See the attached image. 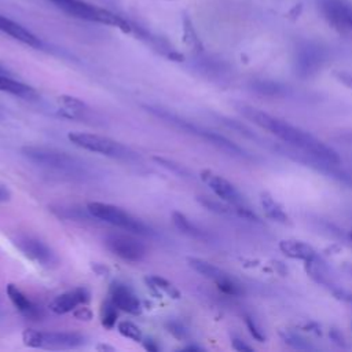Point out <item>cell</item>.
<instances>
[{
	"instance_id": "1",
	"label": "cell",
	"mask_w": 352,
	"mask_h": 352,
	"mask_svg": "<svg viewBox=\"0 0 352 352\" xmlns=\"http://www.w3.org/2000/svg\"><path fill=\"white\" fill-rule=\"evenodd\" d=\"M238 110L245 118L250 120L261 129L271 132L282 142L302 151L305 155L312 157L316 162L330 166L341 164L338 153L312 133L248 104H239Z\"/></svg>"
},
{
	"instance_id": "2",
	"label": "cell",
	"mask_w": 352,
	"mask_h": 352,
	"mask_svg": "<svg viewBox=\"0 0 352 352\" xmlns=\"http://www.w3.org/2000/svg\"><path fill=\"white\" fill-rule=\"evenodd\" d=\"M58 10H60L63 14L81 19V21H88V22H96L107 26L117 28L125 33L132 32V25L124 19L122 16L98 7L95 4H91L85 0H50Z\"/></svg>"
},
{
	"instance_id": "3",
	"label": "cell",
	"mask_w": 352,
	"mask_h": 352,
	"mask_svg": "<svg viewBox=\"0 0 352 352\" xmlns=\"http://www.w3.org/2000/svg\"><path fill=\"white\" fill-rule=\"evenodd\" d=\"M22 154L30 162L67 175H81L84 164L72 154L47 146H25Z\"/></svg>"
},
{
	"instance_id": "4",
	"label": "cell",
	"mask_w": 352,
	"mask_h": 352,
	"mask_svg": "<svg viewBox=\"0 0 352 352\" xmlns=\"http://www.w3.org/2000/svg\"><path fill=\"white\" fill-rule=\"evenodd\" d=\"M87 210L92 217L102 220L104 223H109L114 227L122 228L125 231L140 234V235L150 232V228L144 223H142L140 220H138L136 217H133L132 214H129L128 212L122 210L118 206L92 201V202H88Z\"/></svg>"
},
{
	"instance_id": "5",
	"label": "cell",
	"mask_w": 352,
	"mask_h": 352,
	"mask_svg": "<svg viewBox=\"0 0 352 352\" xmlns=\"http://www.w3.org/2000/svg\"><path fill=\"white\" fill-rule=\"evenodd\" d=\"M67 139L77 147L111 158H129V150L107 136L88 132H69Z\"/></svg>"
},
{
	"instance_id": "6",
	"label": "cell",
	"mask_w": 352,
	"mask_h": 352,
	"mask_svg": "<svg viewBox=\"0 0 352 352\" xmlns=\"http://www.w3.org/2000/svg\"><path fill=\"white\" fill-rule=\"evenodd\" d=\"M322 18L338 34L352 37V0H316Z\"/></svg>"
},
{
	"instance_id": "7",
	"label": "cell",
	"mask_w": 352,
	"mask_h": 352,
	"mask_svg": "<svg viewBox=\"0 0 352 352\" xmlns=\"http://www.w3.org/2000/svg\"><path fill=\"white\" fill-rule=\"evenodd\" d=\"M144 107H146L150 113H153L154 116H157V117H160V118H162V120H166V121H169V122L177 125L179 128L186 129V131H188V132H191V133H194V135H198V136H201V138L209 140L210 143L216 144L217 147H220V148H223V150H226V151H228V153H231V154H236V155L246 157L243 148H241L239 146H236L235 143H232L231 140H228L227 138H224V136H221V135H217V133H214V132H210V131H208V129H204V128H201V126H197V125H194V124H191V122H188V121H186V120H182V118L177 117V116L170 114V113L166 111V110H162V109H158V107H153V106H144Z\"/></svg>"
},
{
	"instance_id": "8",
	"label": "cell",
	"mask_w": 352,
	"mask_h": 352,
	"mask_svg": "<svg viewBox=\"0 0 352 352\" xmlns=\"http://www.w3.org/2000/svg\"><path fill=\"white\" fill-rule=\"evenodd\" d=\"M202 180L206 183V186L224 202H227L228 205H232L241 214L246 216V217H254V214L245 206V201L242 194L238 191V188L228 182L227 179H224L223 176L213 173L210 170H204L201 173Z\"/></svg>"
},
{
	"instance_id": "9",
	"label": "cell",
	"mask_w": 352,
	"mask_h": 352,
	"mask_svg": "<svg viewBox=\"0 0 352 352\" xmlns=\"http://www.w3.org/2000/svg\"><path fill=\"white\" fill-rule=\"evenodd\" d=\"M104 245L113 254L129 263H139L146 256V246L129 234L111 232L106 235Z\"/></svg>"
},
{
	"instance_id": "10",
	"label": "cell",
	"mask_w": 352,
	"mask_h": 352,
	"mask_svg": "<svg viewBox=\"0 0 352 352\" xmlns=\"http://www.w3.org/2000/svg\"><path fill=\"white\" fill-rule=\"evenodd\" d=\"M188 265L198 274H201L202 276L213 280L216 283V286L226 294L230 296H238L242 293L241 286L231 278L228 276L227 272H224L221 268H219L217 265L198 258V257H188L187 258Z\"/></svg>"
},
{
	"instance_id": "11",
	"label": "cell",
	"mask_w": 352,
	"mask_h": 352,
	"mask_svg": "<svg viewBox=\"0 0 352 352\" xmlns=\"http://www.w3.org/2000/svg\"><path fill=\"white\" fill-rule=\"evenodd\" d=\"M326 59L324 50L315 43H302L294 55V70L302 77H311L319 72Z\"/></svg>"
},
{
	"instance_id": "12",
	"label": "cell",
	"mask_w": 352,
	"mask_h": 352,
	"mask_svg": "<svg viewBox=\"0 0 352 352\" xmlns=\"http://www.w3.org/2000/svg\"><path fill=\"white\" fill-rule=\"evenodd\" d=\"M15 245L26 257H29L30 260L36 261L40 265L50 267L56 263V257L54 252L43 241L34 236H29V235L18 236L15 239Z\"/></svg>"
},
{
	"instance_id": "13",
	"label": "cell",
	"mask_w": 352,
	"mask_h": 352,
	"mask_svg": "<svg viewBox=\"0 0 352 352\" xmlns=\"http://www.w3.org/2000/svg\"><path fill=\"white\" fill-rule=\"evenodd\" d=\"M85 342V337L76 331H41L38 348L43 349H74Z\"/></svg>"
},
{
	"instance_id": "14",
	"label": "cell",
	"mask_w": 352,
	"mask_h": 352,
	"mask_svg": "<svg viewBox=\"0 0 352 352\" xmlns=\"http://www.w3.org/2000/svg\"><path fill=\"white\" fill-rule=\"evenodd\" d=\"M89 292L85 287H76L66 293L56 296L50 304L48 308L56 315H63L67 312H73V309L81 304H87L89 301Z\"/></svg>"
},
{
	"instance_id": "15",
	"label": "cell",
	"mask_w": 352,
	"mask_h": 352,
	"mask_svg": "<svg viewBox=\"0 0 352 352\" xmlns=\"http://www.w3.org/2000/svg\"><path fill=\"white\" fill-rule=\"evenodd\" d=\"M110 300L114 305L131 315H139L142 312V304L135 293L122 283H113L110 287Z\"/></svg>"
},
{
	"instance_id": "16",
	"label": "cell",
	"mask_w": 352,
	"mask_h": 352,
	"mask_svg": "<svg viewBox=\"0 0 352 352\" xmlns=\"http://www.w3.org/2000/svg\"><path fill=\"white\" fill-rule=\"evenodd\" d=\"M0 32L6 33L7 36L12 37L14 40H16L25 45L33 47V48H40L43 45L41 40L34 33H32L28 28L22 26L16 21H14L6 15H1V14H0Z\"/></svg>"
},
{
	"instance_id": "17",
	"label": "cell",
	"mask_w": 352,
	"mask_h": 352,
	"mask_svg": "<svg viewBox=\"0 0 352 352\" xmlns=\"http://www.w3.org/2000/svg\"><path fill=\"white\" fill-rule=\"evenodd\" d=\"M279 249L287 257L302 260L305 263H312V261L319 258L318 253L315 252V249L311 245H308L302 241H297V239H283V241H280L279 242Z\"/></svg>"
},
{
	"instance_id": "18",
	"label": "cell",
	"mask_w": 352,
	"mask_h": 352,
	"mask_svg": "<svg viewBox=\"0 0 352 352\" xmlns=\"http://www.w3.org/2000/svg\"><path fill=\"white\" fill-rule=\"evenodd\" d=\"M0 92H6L22 99H34L37 98V92L33 87L16 81L7 74H0Z\"/></svg>"
},
{
	"instance_id": "19",
	"label": "cell",
	"mask_w": 352,
	"mask_h": 352,
	"mask_svg": "<svg viewBox=\"0 0 352 352\" xmlns=\"http://www.w3.org/2000/svg\"><path fill=\"white\" fill-rule=\"evenodd\" d=\"M7 296L11 300V302L14 304V307L23 315L26 316H36L37 315V309L34 307V304L12 283L7 285Z\"/></svg>"
},
{
	"instance_id": "20",
	"label": "cell",
	"mask_w": 352,
	"mask_h": 352,
	"mask_svg": "<svg viewBox=\"0 0 352 352\" xmlns=\"http://www.w3.org/2000/svg\"><path fill=\"white\" fill-rule=\"evenodd\" d=\"M260 199H261V206H263L264 213L267 214V217H270L274 221L282 223V224L289 223V217H287L286 212L282 209V206L268 192H263Z\"/></svg>"
},
{
	"instance_id": "21",
	"label": "cell",
	"mask_w": 352,
	"mask_h": 352,
	"mask_svg": "<svg viewBox=\"0 0 352 352\" xmlns=\"http://www.w3.org/2000/svg\"><path fill=\"white\" fill-rule=\"evenodd\" d=\"M144 280L148 285V287L155 293H164V294H166L172 298H179L180 297V292L165 278H161L158 275H150Z\"/></svg>"
},
{
	"instance_id": "22",
	"label": "cell",
	"mask_w": 352,
	"mask_h": 352,
	"mask_svg": "<svg viewBox=\"0 0 352 352\" xmlns=\"http://www.w3.org/2000/svg\"><path fill=\"white\" fill-rule=\"evenodd\" d=\"M172 221L175 224V227L186 234V235H190L192 238H204V234L199 228H197L183 213L180 212H172Z\"/></svg>"
},
{
	"instance_id": "23",
	"label": "cell",
	"mask_w": 352,
	"mask_h": 352,
	"mask_svg": "<svg viewBox=\"0 0 352 352\" xmlns=\"http://www.w3.org/2000/svg\"><path fill=\"white\" fill-rule=\"evenodd\" d=\"M117 318H118V314H117V307L114 305V302L111 300L103 301V304L100 307L102 326L106 329H113L116 326Z\"/></svg>"
},
{
	"instance_id": "24",
	"label": "cell",
	"mask_w": 352,
	"mask_h": 352,
	"mask_svg": "<svg viewBox=\"0 0 352 352\" xmlns=\"http://www.w3.org/2000/svg\"><path fill=\"white\" fill-rule=\"evenodd\" d=\"M117 330L121 336L129 338V340H133V341H142V331L140 329L133 324L132 322L129 320H122L117 324Z\"/></svg>"
},
{
	"instance_id": "25",
	"label": "cell",
	"mask_w": 352,
	"mask_h": 352,
	"mask_svg": "<svg viewBox=\"0 0 352 352\" xmlns=\"http://www.w3.org/2000/svg\"><path fill=\"white\" fill-rule=\"evenodd\" d=\"M285 341L297 349H314V346L309 345L302 337L296 334H285Z\"/></svg>"
},
{
	"instance_id": "26",
	"label": "cell",
	"mask_w": 352,
	"mask_h": 352,
	"mask_svg": "<svg viewBox=\"0 0 352 352\" xmlns=\"http://www.w3.org/2000/svg\"><path fill=\"white\" fill-rule=\"evenodd\" d=\"M73 315L78 320H87L88 322V320L92 319V312H91V309L88 307H85V304H81L80 308L76 307L73 309Z\"/></svg>"
},
{
	"instance_id": "27",
	"label": "cell",
	"mask_w": 352,
	"mask_h": 352,
	"mask_svg": "<svg viewBox=\"0 0 352 352\" xmlns=\"http://www.w3.org/2000/svg\"><path fill=\"white\" fill-rule=\"evenodd\" d=\"M334 76L341 84H344L345 87L352 89V73L351 72H337Z\"/></svg>"
},
{
	"instance_id": "28",
	"label": "cell",
	"mask_w": 352,
	"mask_h": 352,
	"mask_svg": "<svg viewBox=\"0 0 352 352\" xmlns=\"http://www.w3.org/2000/svg\"><path fill=\"white\" fill-rule=\"evenodd\" d=\"M246 324H248V327H249L252 336H253L256 340H258V341H263V340H264V337H263V334H261V330L257 329V326L254 324V322H253L250 318H246Z\"/></svg>"
},
{
	"instance_id": "29",
	"label": "cell",
	"mask_w": 352,
	"mask_h": 352,
	"mask_svg": "<svg viewBox=\"0 0 352 352\" xmlns=\"http://www.w3.org/2000/svg\"><path fill=\"white\" fill-rule=\"evenodd\" d=\"M232 346H234V349H236V351H242V352H245V351H248V352L253 351L248 344H245L241 338H236V337H234V338H232Z\"/></svg>"
},
{
	"instance_id": "30",
	"label": "cell",
	"mask_w": 352,
	"mask_h": 352,
	"mask_svg": "<svg viewBox=\"0 0 352 352\" xmlns=\"http://www.w3.org/2000/svg\"><path fill=\"white\" fill-rule=\"evenodd\" d=\"M10 198H11L10 190L7 188V186H4V184L0 183V202H6V201H8Z\"/></svg>"
},
{
	"instance_id": "31",
	"label": "cell",
	"mask_w": 352,
	"mask_h": 352,
	"mask_svg": "<svg viewBox=\"0 0 352 352\" xmlns=\"http://www.w3.org/2000/svg\"><path fill=\"white\" fill-rule=\"evenodd\" d=\"M143 346H144L147 351H153V352H155V351L160 349L158 345L155 344V341H153V340H146L144 344H143Z\"/></svg>"
},
{
	"instance_id": "32",
	"label": "cell",
	"mask_w": 352,
	"mask_h": 352,
	"mask_svg": "<svg viewBox=\"0 0 352 352\" xmlns=\"http://www.w3.org/2000/svg\"><path fill=\"white\" fill-rule=\"evenodd\" d=\"M96 351H99V352H102V351L114 352L116 348H114V346H110V345H107V344H98V345H96Z\"/></svg>"
},
{
	"instance_id": "33",
	"label": "cell",
	"mask_w": 352,
	"mask_h": 352,
	"mask_svg": "<svg viewBox=\"0 0 352 352\" xmlns=\"http://www.w3.org/2000/svg\"><path fill=\"white\" fill-rule=\"evenodd\" d=\"M342 139H346L351 144H352V135H346V136H342Z\"/></svg>"
},
{
	"instance_id": "34",
	"label": "cell",
	"mask_w": 352,
	"mask_h": 352,
	"mask_svg": "<svg viewBox=\"0 0 352 352\" xmlns=\"http://www.w3.org/2000/svg\"><path fill=\"white\" fill-rule=\"evenodd\" d=\"M0 74H7V70L0 65Z\"/></svg>"
},
{
	"instance_id": "35",
	"label": "cell",
	"mask_w": 352,
	"mask_h": 352,
	"mask_svg": "<svg viewBox=\"0 0 352 352\" xmlns=\"http://www.w3.org/2000/svg\"><path fill=\"white\" fill-rule=\"evenodd\" d=\"M169 1H173V0H169Z\"/></svg>"
}]
</instances>
